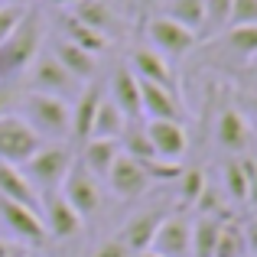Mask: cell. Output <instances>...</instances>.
I'll list each match as a JSON object with an SVG mask.
<instances>
[{
  "label": "cell",
  "instance_id": "obj_6",
  "mask_svg": "<svg viewBox=\"0 0 257 257\" xmlns=\"http://www.w3.org/2000/svg\"><path fill=\"white\" fill-rule=\"evenodd\" d=\"M39 134L26 124L20 114H4L0 117V160L13 166H23L33 153L39 150Z\"/></svg>",
  "mask_w": 257,
  "mask_h": 257
},
{
  "label": "cell",
  "instance_id": "obj_19",
  "mask_svg": "<svg viewBox=\"0 0 257 257\" xmlns=\"http://www.w3.org/2000/svg\"><path fill=\"white\" fill-rule=\"evenodd\" d=\"M52 56H56V62L62 65V69L69 72L78 85L94 82V75H98V56H91V52H85V49H78V46L65 43V39H59V43L52 46Z\"/></svg>",
  "mask_w": 257,
  "mask_h": 257
},
{
  "label": "cell",
  "instance_id": "obj_8",
  "mask_svg": "<svg viewBox=\"0 0 257 257\" xmlns=\"http://www.w3.org/2000/svg\"><path fill=\"white\" fill-rule=\"evenodd\" d=\"M30 91L69 98V94H78V82L56 62L52 52H39L30 62Z\"/></svg>",
  "mask_w": 257,
  "mask_h": 257
},
{
  "label": "cell",
  "instance_id": "obj_21",
  "mask_svg": "<svg viewBox=\"0 0 257 257\" xmlns=\"http://www.w3.org/2000/svg\"><path fill=\"white\" fill-rule=\"evenodd\" d=\"M117 157H120V144L117 140H85L78 163H82L94 179H104V176L111 173V166H114Z\"/></svg>",
  "mask_w": 257,
  "mask_h": 257
},
{
  "label": "cell",
  "instance_id": "obj_27",
  "mask_svg": "<svg viewBox=\"0 0 257 257\" xmlns=\"http://www.w3.org/2000/svg\"><path fill=\"white\" fill-rule=\"evenodd\" d=\"M221 43L225 49H231L234 59L247 62L251 56H257V26H228L221 33Z\"/></svg>",
  "mask_w": 257,
  "mask_h": 257
},
{
  "label": "cell",
  "instance_id": "obj_24",
  "mask_svg": "<svg viewBox=\"0 0 257 257\" xmlns=\"http://www.w3.org/2000/svg\"><path fill=\"white\" fill-rule=\"evenodd\" d=\"M163 17L176 20L199 36L205 33V0H163Z\"/></svg>",
  "mask_w": 257,
  "mask_h": 257
},
{
  "label": "cell",
  "instance_id": "obj_31",
  "mask_svg": "<svg viewBox=\"0 0 257 257\" xmlns=\"http://www.w3.org/2000/svg\"><path fill=\"white\" fill-rule=\"evenodd\" d=\"M228 26H257V0H231Z\"/></svg>",
  "mask_w": 257,
  "mask_h": 257
},
{
  "label": "cell",
  "instance_id": "obj_2",
  "mask_svg": "<svg viewBox=\"0 0 257 257\" xmlns=\"http://www.w3.org/2000/svg\"><path fill=\"white\" fill-rule=\"evenodd\" d=\"M23 120L39 134V140L49 144H65L69 140V101L56 94H39L26 91L23 94Z\"/></svg>",
  "mask_w": 257,
  "mask_h": 257
},
{
  "label": "cell",
  "instance_id": "obj_9",
  "mask_svg": "<svg viewBox=\"0 0 257 257\" xmlns=\"http://www.w3.org/2000/svg\"><path fill=\"white\" fill-rule=\"evenodd\" d=\"M147 140H150L157 160H166V163H179L189 150V131L182 120H147L144 124Z\"/></svg>",
  "mask_w": 257,
  "mask_h": 257
},
{
  "label": "cell",
  "instance_id": "obj_42",
  "mask_svg": "<svg viewBox=\"0 0 257 257\" xmlns=\"http://www.w3.org/2000/svg\"><path fill=\"white\" fill-rule=\"evenodd\" d=\"M10 7H26V4H33V0H7Z\"/></svg>",
  "mask_w": 257,
  "mask_h": 257
},
{
  "label": "cell",
  "instance_id": "obj_37",
  "mask_svg": "<svg viewBox=\"0 0 257 257\" xmlns=\"http://www.w3.org/2000/svg\"><path fill=\"white\" fill-rule=\"evenodd\" d=\"M20 254V244H13V241L0 238V257H17Z\"/></svg>",
  "mask_w": 257,
  "mask_h": 257
},
{
  "label": "cell",
  "instance_id": "obj_5",
  "mask_svg": "<svg viewBox=\"0 0 257 257\" xmlns=\"http://www.w3.org/2000/svg\"><path fill=\"white\" fill-rule=\"evenodd\" d=\"M144 30H147L150 46H153V49H157L163 59H182V56H189V52L199 46V36H195L192 30L179 26L176 20L163 17V13H157V17H147V20H144Z\"/></svg>",
  "mask_w": 257,
  "mask_h": 257
},
{
  "label": "cell",
  "instance_id": "obj_25",
  "mask_svg": "<svg viewBox=\"0 0 257 257\" xmlns=\"http://www.w3.org/2000/svg\"><path fill=\"white\" fill-rule=\"evenodd\" d=\"M62 33H65V43L78 46V49L91 52V56H98L101 49H107V39L101 36V33H94L91 26H85L82 20H75L69 13V17H62Z\"/></svg>",
  "mask_w": 257,
  "mask_h": 257
},
{
  "label": "cell",
  "instance_id": "obj_16",
  "mask_svg": "<svg viewBox=\"0 0 257 257\" xmlns=\"http://www.w3.org/2000/svg\"><path fill=\"white\" fill-rule=\"evenodd\" d=\"M104 98V91L98 88V82H88L78 88L75 94V104L69 107V137L85 144L88 134H91V120H94V111H98V101Z\"/></svg>",
  "mask_w": 257,
  "mask_h": 257
},
{
  "label": "cell",
  "instance_id": "obj_32",
  "mask_svg": "<svg viewBox=\"0 0 257 257\" xmlns=\"http://www.w3.org/2000/svg\"><path fill=\"white\" fill-rule=\"evenodd\" d=\"M23 10H26V7H10V4H4V7H0V43H4V39L10 36V30L20 23Z\"/></svg>",
  "mask_w": 257,
  "mask_h": 257
},
{
  "label": "cell",
  "instance_id": "obj_43",
  "mask_svg": "<svg viewBox=\"0 0 257 257\" xmlns=\"http://www.w3.org/2000/svg\"><path fill=\"white\" fill-rule=\"evenodd\" d=\"M111 7H120V4H137V0H107Z\"/></svg>",
  "mask_w": 257,
  "mask_h": 257
},
{
  "label": "cell",
  "instance_id": "obj_15",
  "mask_svg": "<svg viewBox=\"0 0 257 257\" xmlns=\"http://www.w3.org/2000/svg\"><path fill=\"white\" fill-rule=\"evenodd\" d=\"M189 228L192 221L186 215H166L153 234L150 251H157L160 257H189Z\"/></svg>",
  "mask_w": 257,
  "mask_h": 257
},
{
  "label": "cell",
  "instance_id": "obj_29",
  "mask_svg": "<svg viewBox=\"0 0 257 257\" xmlns=\"http://www.w3.org/2000/svg\"><path fill=\"white\" fill-rule=\"evenodd\" d=\"M176 186H179V202L186 208H195V202H199V195L205 192L208 179L202 170H182L179 179H176Z\"/></svg>",
  "mask_w": 257,
  "mask_h": 257
},
{
  "label": "cell",
  "instance_id": "obj_38",
  "mask_svg": "<svg viewBox=\"0 0 257 257\" xmlns=\"http://www.w3.org/2000/svg\"><path fill=\"white\" fill-rule=\"evenodd\" d=\"M157 4V0H137V10H140V17L147 20V13H150V7Z\"/></svg>",
  "mask_w": 257,
  "mask_h": 257
},
{
  "label": "cell",
  "instance_id": "obj_1",
  "mask_svg": "<svg viewBox=\"0 0 257 257\" xmlns=\"http://www.w3.org/2000/svg\"><path fill=\"white\" fill-rule=\"evenodd\" d=\"M39 46H43V17L39 10H23L20 23L0 43V78L30 69V62L39 56Z\"/></svg>",
  "mask_w": 257,
  "mask_h": 257
},
{
  "label": "cell",
  "instance_id": "obj_30",
  "mask_svg": "<svg viewBox=\"0 0 257 257\" xmlns=\"http://www.w3.org/2000/svg\"><path fill=\"white\" fill-rule=\"evenodd\" d=\"M231 17V0H205V33H225Z\"/></svg>",
  "mask_w": 257,
  "mask_h": 257
},
{
  "label": "cell",
  "instance_id": "obj_12",
  "mask_svg": "<svg viewBox=\"0 0 257 257\" xmlns=\"http://www.w3.org/2000/svg\"><path fill=\"white\" fill-rule=\"evenodd\" d=\"M215 140L225 153L231 157H244L251 147V124L238 107H221L218 120H215Z\"/></svg>",
  "mask_w": 257,
  "mask_h": 257
},
{
  "label": "cell",
  "instance_id": "obj_36",
  "mask_svg": "<svg viewBox=\"0 0 257 257\" xmlns=\"http://www.w3.org/2000/svg\"><path fill=\"white\" fill-rule=\"evenodd\" d=\"M13 98H17V94H13L7 85H0V117H4V114H10V107H13Z\"/></svg>",
  "mask_w": 257,
  "mask_h": 257
},
{
  "label": "cell",
  "instance_id": "obj_13",
  "mask_svg": "<svg viewBox=\"0 0 257 257\" xmlns=\"http://www.w3.org/2000/svg\"><path fill=\"white\" fill-rule=\"evenodd\" d=\"M131 72L140 78V82H150V85H160V88L176 91V75H173L170 59H163L157 49H150V46H134Z\"/></svg>",
  "mask_w": 257,
  "mask_h": 257
},
{
  "label": "cell",
  "instance_id": "obj_3",
  "mask_svg": "<svg viewBox=\"0 0 257 257\" xmlns=\"http://www.w3.org/2000/svg\"><path fill=\"white\" fill-rule=\"evenodd\" d=\"M69 166H72V150L65 144H39V150L20 170L30 179V186L43 195V192H56L62 186Z\"/></svg>",
  "mask_w": 257,
  "mask_h": 257
},
{
  "label": "cell",
  "instance_id": "obj_40",
  "mask_svg": "<svg viewBox=\"0 0 257 257\" xmlns=\"http://www.w3.org/2000/svg\"><path fill=\"white\" fill-rule=\"evenodd\" d=\"M244 72H247V75H254V78H257V56H251V59L244 62Z\"/></svg>",
  "mask_w": 257,
  "mask_h": 257
},
{
  "label": "cell",
  "instance_id": "obj_11",
  "mask_svg": "<svg viewBox=\"0 0 257 257\" xmlns=\"http://www.w3.org/2000/svg\"><path fill=\"white\" fill-rule=\"evenodd\" d=\"M39 208H46V231L52 234L56 241H69V238H75V234H82V228H85V221L78 218V212L69 205V202L62 199V192H43L39 195Z\"/></svg>",
  "mask_w": 257,
  "mask_h": 257
},
{
  "label": "cell",
  "instance_id": "obj_7",
  "mask_svg": "<svg viewBox=\"0 0 257 257\" xmlns=\"http://www.w3.org/2000/svg\"><path fill=\"white\" fill-rule=\"evenodd\" d=\"M0 221L7 225V231H10L20 244L39 247V244H46V238H49L36 208L23 205V202H13V199H4V195H0Z\"/></svg>",
  "mask_w": 257,
  "mask_h": 257
},
{
  "label": "cell",
  "instance_id": "obj_26",
  "mask_svg": "<svg viewBox=\"0 0 257 257\" xmlns=\"http://www.w3.org/2000/svg\"><path fill=\"white\" fill-rule=\"evenodd\" d=\"M221 192L238 205L247 202V173L241 166V157H228L221 163Z\"/></svg>",
  "mask_w": 257,
  "mask_h": 257
},
{
  "label": "cell",
  "instance_id": "obj_14",
  "mask_svg": "<svg viewBox=\"0 0 257 257\" xmlns=\"http://www.w3.org/2000/svg\"><path fill=\"white\" fill-rule=\"evenodd\" d=\"M140 114L147 120H182L186 107H182L179 94L170 91V88L140 82Z\"/></svg>",
  "mask_w": 257,
  "mask_h": 257
},
{
  "label": "cell",
  "instance_id": "obj_4",
  "mask_svg": "<svg viewBox=\"0 0 257 257\" xmlns=\"http://www.w3.org/2000/svg\"><path fill=\"white\" fill-rule=\"evenodd\" d=\"M59 192H62V199L78 212L82 221L94 218V215L101 212V202H104L101 199V179H94L78 160H72V166H69V173H65L62 186H59Z\"/></svg>",
  "mask_w": 257,
  "mask_h": 257
},
{
  "label": "cell",
  "instance_id": "obj_44",
  "mask_svg": "<svg viewBox=\"0 0 257 257\" xmlns=\"http://www.w3.org/2000/svg\"><path fill=\"white\" fill-rule=\"evenodd\" d=\"M134 257H160L157 251H140V254H134Z\"/></svg>",
  "mask_w": 257,
  "mask_h": 257
},
{
  "label": "cell",
  "instance_id": "obj_22",
  "mask_svg": "<svg viewBox=\"0 0 257 257\" xmlns=\"http://www.w3.org/2000/svg\"><path fill=\"white\" fill-rule=\"evenodd\" d=\"M124 127H127V117L120 114V107L104 94V98L98 101V111H94V120H91V134H88V140H120Z\"/></svg>",
  "mask_w": 257,
  "mask_h": 257
},
{
  "label": "cell",
  "instance_id": "obj_10",
  "mask_svg": "<svg viewBox=\"0 0 257 257\" xmlns=\"http://www.w3.org/2000/svg\"><path fill=\"white\" fill-rule=\"evenodd\" d=\"M104 182H107V189L124 202L140 199V195L153 186V179H150V173L144 170V163L131 160L127 153H120V157L114 160V166H111V173L104 176Z\"/></svg>",
  "mask_w": 257,
  "mask_h": 257
},
{
  "label": "cell",
  "instance_id": "obj_41",
  "mask_svg": "<svg viewBox=\"0 0 257 257\" xmlns=\"http://www.w3.org/2000/svg\"><path fill=\"white\" fill-rule=\"evenodd\" d=\"M46 4H52V7H75L78 0H46Z\"/></svg>",
  "mask_w": 257,
  "mask_h": 257
},
{
  "label": "cell",
  "instance_id": "obj_39",
  "mask_svg": "<svg viewBox=\"0 0 257 257\" xmlns=\"http://www.w3.org/2000/svg\"><path fill=\"white\" fill-rule=\"evenodd\" d=\"M244 107H247V111H251L254 117H257V91H254V94H247V98H244Z\"/></svg>",
  "mask_w": 257,
  "mask_h": 257
},
{
  "label": "cell",
  "instance_id": "obj_17",
  "mask_svg": "<svg viewBox=\"0 0 257 257\" xmlns=\"http://www.w3.org/2000/svg\"><path fill=\"white\" fill-rule=\"evenodd\" d=\"M166 215H170L166 208H150V212H140V215H134V218L127 221L124 228H120L117 241H120V244H124L131 254L150 251V244H153V234H157L160 221H163Z\"/></svg>",
  "mask_w": 257,
  "mask_h": 257
},
{
  "label": "cell",
  "instance_id": "obj_28",
  "mask_svg": "<svg viewBox=\"0 0 257 257\" xmlns=\"http://www.w3.org/2000/svg\"><path fill=\"white\" fill-rule=\"evenodd\" d=\"M215 257H247L241 225H234V221H221L218 244H215Z\"/></svg>",
  "mask_w": 257,
  "mask_h": 257
},
{
  "label": "cell",
  "instance_id": "obj_23",
  "mask_svg": "<svg viewBox=\"0 0 257 257\" xmlns=\"http://www.w3.org/2000/svg\"><path fill=\"white\" fill-rule=\"evenodd\" d=\"M218 231H221V218L195 215L192 228H189V257H215Z\"/></svg>",
  "mask_w": 257,
  "mask_h": 257
},
{
  "label": "cell",
  "instance_id": "obj_20",
  "mask_svg": "<svg viewBox=\"0 0 257 257\" xmlns=\"http://www.w3.org/2000/svg\"><path fill=\"white\" fill-rule=\"evenodd\" d=\"M72 17L91 26L94 33H101L107 43L117 36V7H111L107 0H78L72 7Z\"/></svg>",
  "mask_w": 257,
  "mask_h": 257
},
{
  "label": "cell",
  "instance_id": "obj_18",
  "mask_svg": "<svg viewBox=\"0 0 257 257\" xmlns=\"http://www.w3.org/2000/svg\"><path fill=\"white\" fill-rule=\"evenodd\" d=\"M107 98L120 107L127 120L144 117L140 114V78L131 72V65H117L111 75V85H107Z\"/></svg>",
  "mask_w": 257,
  "mask_h": 257
},
{
  "label": "cell",
  "instance_id": "obj_35",
  "mask_svg": "<svg viewBox=\"0 0 257 257\" xmlns=\"http://www.w3.org/2000/svg\"><path fill=\"white\" fill-rule=\"evenodd\" d=\"M241 231H244V247H247V254L257 257V218H251L244 228H241Z\"/></svg>",
  "mask_w": 257,
  "mask_h": 257
},
{
  "label": "cell",
  "instance_id": "obj_33",
  "mask_svg": "<svg viewBox=\"0 0 257 257\" xmlns=\"http://www.w3.org/2000/svg\"><path fill=\"white\" fill-rule=\"evenodd\" d=\"M241 166H244V173H247V205L257 208V163L244 153V157H241Z\"/></svg>",
  "mask_w": 257,
  "mask_h": 257
},
{
  "label": "cell",
  "instance_id": "obj_34",
  "mask_svg": "<svg viewBox=\"0 0 257 257\" xmlns=\"http://www.w3.org/2000/svg\"><path fill=\"white\" fill-rule=\"evenodd\" d=\"M88 257H134L131 251H127L124 244H120L117 238H111V241H104V244H98Z\"/></svg>",
  "mask_w": 257,
  "mask_h": 257
}]
</instances>
